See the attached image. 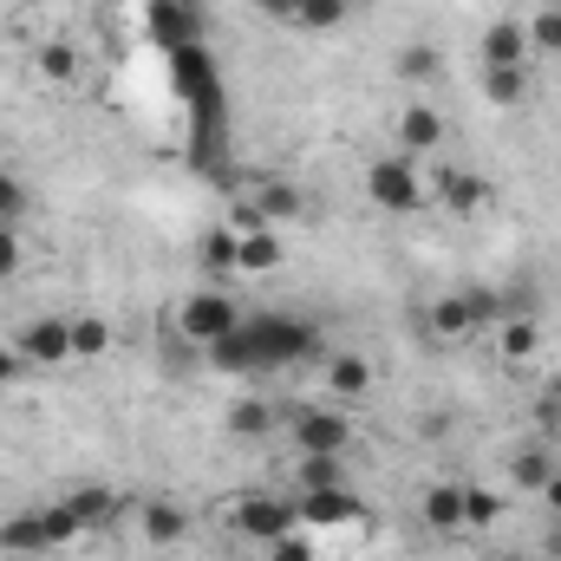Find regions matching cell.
Returning <instances> with one entry per match:
<instances>
[{
  "label": "cell",
  "mask_w": 561,
  "mask_h": 561,
  "mask_svg": "<svg viewBox=\"0 0 561 561\" xmlns=\"http://www.w3.org/2000/svg\"><path fill=\"white\" fill-rule=\"evenodd\" d=\"M203 353H209L216 373H275V366H300V359L320 353V327L300 320V313H255Z\"/></svg>",
  "instance_id": "cell-1"
},
{
  "label": "cell",
  "mask_w": 561,
  "mask_h": 561,
  "mask_svg": "<svg viewBox=\"0 0 561 561\" xmlns=\"http://www.w3.org/2000/svg\"><path fill=\"white\" fill-rule=\"evenodd\" d=\"M242 320H249V313H242L222 287H203V294H190V300L176 307V333H183L190 346H216V340L236 333Z\"/></svg>",
  "instance_id": "cell-2"
},
{
  "label": "cell",
  "mask_w": 561,
  "mask_h": 561,
  "mask_svg": "<svg viewBox=\"0 0 561 561\" xmlns=\"http://www.w3.org/2000/svg\"><path fill=\"white\" fill-rule=\"evenodd\" d=\"M366 196H373L379 209H392V216H412L424 203V176L412 170V157H379V163L366 170Z\"/></svg>",
  "instance_id": "cell-3"
},
{
  "label": "cell",
  "mask_w": 561,
  "mask_h": 561,
  "mask_svg": "<svg viewBox=\"0 0 561 561\" xmlns=\"http://www.w3.org/2000/svg\"><path fill=\"white\" fill-rule=\"evenodd\" d=\"M13 353H20L26 366H59V359H72V320H59V313L26 320L20 340H13Z\"/></svg>",
  "instance_id": "cell-4"
},
{
  "label": "cell",
  "mask_w": 561,
  "mask_h": 561,
  "mask_svg": "<svg viewBox=\"0 0 561 561\" xmlns=\"http://www.w3.org/2000/svg\"><path fill=\"white\" fill-rule=\"evenodd\" d=\"M346 437H353V424L340 419V412H294V444H300V457H340L346 450Z\"/></svg>",
  "instance_id": "cell-5"
},
{
  "label": "cell",
  "mask_w": 561,
  "mask_h": 561,
  "mask_svg": "<svg viewBox=\"0 0 561 561\" xmlns=\"http://www.w3.org/2000/svg\"><path fill=\"white\" fill-rule=\"evenodd\" d=\"M236 529L249 542H280V536H294V510L280 496H242L236 503Z\"/></svg>",
  "instance_id": "cell-6"
},
{
  "label": "cell",
  "mask_w": 561,
  "mask_h": 561,
  "mask_svg": "<svg viewBox=\"0 0 561 561\" xmlns=\"http://www.w3.org/2000/svg\"><path fill=\"white\" fill-rule=\"evenodd\" d=\"M437 196H444L450 209H483V203H490V183H483L477 170H457V163H444V170H437Z\"/></svg>",
  "instance_id": "cell-7"
},
{
  "label": "cell",
  "mask_w": 561,
  "mask_h": 561,
  "mask_svg": "<svg viewBox=\"0 0 561 561\" xmlns=\"http://www.w3.org/2000/svg\"><path fill=\"white\" fill-rule=\"evenodd\" d=\"M496 346H503V359H536L542 353V320L536 313H516V320H496Z\"/></svg>",
  "instance_id": "cell-8"
},
{
  "label": "cell",
  "mask_w": 561,
  "mask_h": 561,
  "mask_svg": "<svg viewBox=\"0 0 561 561\" xmlns=\"http://www.w3.org/2000/svg\"><path fill=\"white\" fill-rule=\"evenodd\" d=\"M59 503H66V510H72L85 529H99V523H112V516H118V496H112L105 483H72Z\"/></svg>",
  "instance_id": "cell-9"
},
{
  "label": "cell",
  "mask_w": 561,
  "mask_h": 561,
  "mask_svg": "<svg viewBox=\"0 0 561 561\" xmlns=\"http://www.w3.org/2000/svg\"><path fill=\"white\" fill-rule=\"evenodd\" d=\"M0 549H7V556H46V549H53V542H46V516H39V510L7 516V523H0Z\"/></svg>",
  "instance_id": "cell-10"
},
{
  "label": "cell",
  "mask_w": 561,
  "mask_h": 561,
  "mask_svg": "<svg viewBox=\"0 0 561 561\" xmlns=\"http://www.w3.org/2000/svg\"><path fill=\"white\" fill-rule=\"evenodd\" d=\"M249 209H255V216H262V222H268V229H287V222H294V216H300V209H307V196H300V190H294V183H262V190H255V203H249Z\"/></svg>",
  "instance_id": "cell-11"
},
{
  "label": "cell",
  "mask_w": 561,
  "mask_h": 561,
  "mask_svg": "<svg viewBox=\"0 0 561 561\" xmlns=\"http://www.w3.org/2000/svg\"><path fill=\"white\" fill-rule=\"evenodd\" d=\"M300 516L320 523V529H327V523L340 529V523H359V496H353V490H313V496L300 503Z\"/></svg>",
  "instance_id": "cell-12"
},
{
  "label": "cell",
  "mask_w": 561,
  "mask_h": 561,
  "mask_svg": "<svg viewBox=\"0 0 561 561\" xmlns=\"http://www.w3.org/2000/svg\"><path fill=\"white\" fill-rule=\"evenodd\" d=\"M424 523H431L437 536L463 529V483H431V490H424Z\"/></svg>",
  "instance_id": "cell-13"
},
{
  "label": "cell",
  "mask_w": 561,
  "mask_h": 561,
  "mask_svg": "<svg viewBox=\"0 0 561 561\" xmlns=\"http://www.w3.org/2000/svg\"><path fill=\"white\" fill-rule=\"evenodd\" d=\"M196 255H203V275L229 280V275H236V262H242V236L222 222V229H209V236H203V249H196Z\"/></svg>",
  "instance_id": "cell-14"
},
{
  "label": "cell",
  "mask_w": 561,
  "mask_h": 561,
  "mask_svg": "<svg viewBox=\"0 0 561 561\" xmlns=\"http://www.w3.org/2000/svg\"><path fill=\"white\" fill-rule=\"evenodd\" d=\"M327 386H333L340 399H366V392H373V366H366L359 353H333V359H327Z\"/></svg>",
  "instance_id": "cell-15"
},
{
  "label": "cell",
  "mask_w": 561,
  "mask_h": 561,
  "mask_svg": "<svg viewBox=\"0 0 561 561\" xmlns=\"http://www.w3.org/2000/svg\"><path fill=\"white\" fill-rule=\"evenodd\" d=\"M190 536V516L176 510V503H144V542H157V549H176Z\"/></svg>",
  "instance_id": "cell-16"
},
{
  "label": "cell",
  "mask_w": 561,
  "mask_h": 561,
  "mask_svg": "<svg viewBox=\"0 0 561 561\" xmlns=\"http://www.w3.org/2000/svg\"><path fill=\"white\" fill-rule=\"evenodd\" d=\"M275 268H280V229H249L236 275H275Z\"/></svg>",
  "instance_id": "cell-17"
},
{
  "label": "cell",
  "mask_w": 561,
  "mask_h": 561,
  "mask_svg": "<svg viewBox=\"0 0 561 561\" xmlns=\"http://www.w3.org/2000/svg\"><path fill=\"white\" fill-rule=\"evenodd\" d=\"M523 26L516 20H490V33H483V66H523Z\"/></svg>",
  "instance_id": "cell-18"
},
{
  "label": "cell",
  "mask_w": 561,
  "mask_h": 561,
  "mask_svg": "<svg viewBox=\"0 0 561 561\" xmlns=\"http://www.w3.org/2000/svg\"><path fill=\"white\" fill-rule=\"evenodd\" d=\"M424 327H431V340H470V333H477V320H470V307H463V294H450V300H437V307L424 313Z\"/></svg>",
  "instance_id": "cell-19"
},
{
  "label": "cell",
  "mask_w": 561,
  "mask_h": 561,
  "mask_svg": "<svg viewBox=\"0 0 561 561\" xmlns=\"http://www.w3.org/2000/svg\"><path fill=\"white\" fill-rule=\"evenodd\" d=\"M399 138H405V150H437V138H444L437 105H412V112L399 118Z\"/></svg>",
  "instance_id": "cell-20"
},
{
  "label": "cell",
  "mask_w": 561,
  "mask_h": 561,
  "mask_svg": "<svg viewBox=\"0 0 561 561\" xmlns=\"http://www.w3.org/2000/svg\"><path fill=\"white\" fill-rule=\"evenodd\" d=\"M157 39L176 53V46H196V7H170L157 0Z\"/></svg>",
  "instance_id": "cell-21"
},
{
  "label": "cell",
  "mask_w": 561,
  "mask_h": 561,
  "mask_svg": "<svg viewBox=\"0 0 561 561\" xmlns=\"http://www.w3.org/2000/svg\"><path fill=\"white\" fill-rule=\"evenodd\" d=\"M523 92H529L523 66H483V99L490 105H523Z\"/></svg>",
  "instance_id": "cell-22"
},
{
  "label": "cell",
  "mask_w": 561,
  "mask_h": 561,
  "mask_svg": "<svg viewBox=\"0 0 561 561\" xmlns=\"http://www.w3.org/2000/svg\"><path fill=\"white\" fill-rule=\"evenodd\" d=\"M549 477H556V457H549L542 444L516 450V463H510V483H516V490H536V496H542V483H549Z\"/></svg>",
  "instance_id": "cell-23"
},
{
  "label": "cell",
  "mask_w": 561,
  "mask_h": 561,
  "mask_svg": "<svg viewBox=\"0 0 561 561\" xmlns=\"http://www.w3.org/2000/svg\"><path fill=\"white\" fill-rule=\"evenodd\" d=\"M437 72H444V53H437V46H405V53H399V79H405V85H431V79H437Z\"/></svg>",
  "instance_id": "cell-24"
},
{
  "label": "cell",
  "mask_w": 561,
  "mask_h": 561,
  "mask_svg": "<svg viewBox=\"0 0 561 561\" xmlns=\"http://www.w3.org/2000/svg\"><path fill=\"white\" fill-rule=\"evenodd\" d=\"M268 431H275V405H262V399L229 405V437H268Z\"/></svg>",
  "instance_id": "cell-25"
},
{
  "label": "cell",
  "mask_w": 561,
  "mask_h": 561,
  "mask_svg": "<svg viewBox=\"0 0 561 561\" xmlns=\"http://www.w3.org/2000/svg\"><path fill=\"white\" fill-rule=\"evenodd\" d=\"M105 346H112V327H105L99 313H79V320H72V359H99Z\"/></svg>",
  "instance_id": "cell-26"
},
{
  "label": "cell",
  "mask_w": 561,
  "mask_h": 561,
  "mask_svg": "<svg viewBox=\"0 0 561 561\" xmlns=\"http://www.w3.org/2000/svg\"><path fill=\"white\" fill-rule=\"evenodd\" d=\"M300 490H346V463L340 457H300Z\"/></svg>",
  "instance_id": "cell-27"
},
{
  "label": "cell",
  "mask_w": 561,
  "mask_h": 561,
  "mask_svg": "<svg viewBox=\"0 0 561 561\" xmlns=\"http://www.w3.org/2000/svg\"><path fill=\"white\" fill-rule=\"evenodd\" d=\"M346 13H353V0H307L294 26H307V33H333V26H346Z\"/></svg>",
  "instance_id": "cell-28"
},
{
  "label": "cell",
  "mask_w": 561,
  "mask_h": 561,
  "mask_svg": "<svg viewBox=\"0 0 561 561\" xmlns=\"http://www.w3.org/2000/svg\"><path fill=\"white\" fill-rule=\"evenodd\" d=\"M496 516H503V496H490V490L463 483V529H490Z\"/></svg>",
  "instance_id": "cell-29"
},
{
  "label": "cell",
  "mask_w": 561,
  "mask_h": 561,
  "mask_svg": "<svg viewBox=\"0 0 561 561\" xmlns=\"http://www.w3.org/2000/svg\"><path fill=\"white\" fill-rule=\"evenodd\" d=\"M39 516H46V542H53V549H72V542L85 536V523H79V516H72L66 503H46Z\"/></svg>",
  "instance_id": "cell-30"
},
{
  "label": "cell",
  "mask_w": 561,
  "mask_h": 561,
  "mask_svg": "<svg viewBox=\"0 0 561 561\" xmlns=\"http://www.w3.org/2000/svg\"><path fill=\"white\" fill-rule=\"evenodd\" d=\"M39 72H46V79H53V85H66V79H72V72H79V53H72V46H66V39H53V46H46V53H39Z\"/></svg>",
  "instance_id": "cell-31"
},
{
  "label": "cell",
  "mask_w": 561,
  "mask_h": 561,
  "mask_svg": "<svg viewBox=\"0 0 561 561\" xmlns=\"http://www.w3.org/2000/svg\"><path fill=\"white\" fill-rule=\"evenodd\" d=\"M463 307H470L477 327H496V320H503V294H496V287H463Z\"/></svg>",
  "instance_id": "cell-32"
},
{
  "label": "cell",
  "mask_w": 561,
  "mask_h": 561,
  "mask_svg": "<svg viewBox=\"0 0 561 561\" xmlns=\"http://www.w3.org/2000/svg\"><path fill=\"white\" fill-rule=\"evenodd\" d=\"M20 216H26V190H20L13 170H0V229H13Z\"/></svg>",
  "instance_id": "cell-33"
},
{
  "label": "cell",
  "mask_w": 561,
  "mask_h": 561,
  "mask_svg": "<svg viewBox=\"0 0 561 561\" xmlns=\"http://www.w3.org/2000/svg\"><path fill=\"white\" fill-rule=\"evenodd\" d=\"M529 39H536L542 53H561V7H542V20L529 26Z\"/></svg>",
  "instance_id": "cell-34"
},
{
  "label": "cell",
  "mask_w": 561,
  "mask_h": 561,
  "mask_svg": "<svg viewBox=\"0 0 561 561\" xmlns=\"http://www.w3.org/2000/svg\"><path fill=\"white\" fill-rule=\"evenodd\" d=\"M20 262H26V249H20V229H0V280L20 275Z\"/></svg>",
  "instance_id": "cell-35"
},
{
  "label": "cell",
  "mask_w": 561,
  "mask_h": 561,
  "mask_svg": "<svg viewBox=\"0 0 561 561\" xmlns=\"http://www.w3.org/2000/svg\"><path fill=\"white\" fill-rule=\"evenodd\" d=\"M268 561H313V549L294 542V536H280V542H268Z\"/></svg>",
  "instance_id": "cell-36"
},
{
  "label": "cell",
  "mask_w": 561,
  "mask_h": 561,
  "mask_svg": "<svg viewBox=\"0 0 561 561\" xmlns=\"http://www.w3.org/2000/svg\"><path fill=\"white\" fill-rule=\"evenodd\" d=\"M255 7H262L268 20H300V7H307V0H255Z\"/></svg>",
  "instance_id": "cell-37"
},
{
  "label": "cell",
  "mask_w": 561,
  "mask_h": 561,
  "mask_svg": "<svg viewBox=\"0 0 561 561\" xmlns=\"http://www.w3.org/2000/svg\"><path fill=\"white\" fill-rule=\"evenodd\" d=\"M20 366H26V359H20L13 346H0V386H13V379H20Z\"/></svg>",
  "instance_id": "cell-38"
},
{
  "label": "cell",
  "mask_w": 561,
  "mask_h": 561,
  "mask_svg": "<svg viewBox=\"0 0 561 561\" xmlns=\"http://www.w3.org/2000/svg\"><path fill=\"white\" fill-rule=\"evenodd\" d=\"M542 503H549V510H556V516H561V470H556V477H549V483H542Z\"/></svg>",
  "instance_id": "cell-39"
},
{
  "label": "cell",
  "mask_w": 561,
  "mask_h": 561,
  "mask_svg": "<svg viewBox=\"0 0 561 561\" xmlns=\"http://www.w3.org/2000/svg\"><path fill=\"white\" fill-rule=\"evenodd\" d=\"M549 549H556V556H561V529H556V536H549Z\"/></svg>",
  "instance_id": "cell-40"
}]
</instances>
